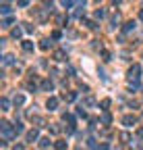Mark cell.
<instances>
[{
    "label": "cell",
    "mask_w": 143,
    "mask_h": 150,
    "mask_svg": "<svg viewBox=\"0 0 143 150\" xmlns=\"http://www.w3.org/2000/svg\"><path fill=\"white\" fill-rule=\"evenodd\" d=\"M0 129H2V134H4L6 140L15 136V129H11V123H8V121H2V123H0Z\"/></svg>",
    "instance_id": "cell-1"
},
{
    "label": "cell",
    "mask_w": 143,
    "mask_h": 150,
    "mask_svg": "<svg viewBox=\"0 0 143 150\" xmlns=\"http://www.w3.org/2000/svg\"><path fill=\"white\" fill-rule=\"evenodd\" d=\"M139 73H141V67H139V65H133V67L129 69V79H131V81H133V79L137 81V79H139Z\"/></svg>",
    "instance_id": "cell-2"
},
{
    "label": "cell",
    "mask_w": 143,
    "mask_h": 150,
    "mask_svg": "<svg viewBox=\"0 0 143 150\" xmlns=\"http://www.w3.org/2000/svg\"><path fill=\"white\" fill-rule=\"evenodd\" d=\"M42 90L44 92H52V90H54V83H52L50 79H44V81H42Z\"/></svg>",
    "instance_id": "cell-3"
},
{
    "label": "cell",
    "mask_w": 143,
    "mask_h": 150,
    "mask_svg": "<svg viewBox=\"0 0 143 150\" xmlns=\"http://www.w3.org/2000/svg\"><path fill=\"white\" fill-rule=\"evenodd\" d=\"M48 109L50 111H56V107H58V98H54V96H52V98H48Z\"/></svg>",
    "instance_id": "cell-4"
},
{
    "label": "cell",
    "mask_w": 143,
    "mask_h": 150,
    "mask_svg": "<svg viewBox=\"0 0 143 150\" xmlns=\"http://www.w3.org/2000/svg\"><path fill=\"white\" fill-rule=\"evenodd\" d=\"M135 121H137V119L133 117V115H127V117H122V123H124V125H129V127H131V125H135Z\"/></svg>",
    "instance_id": "cell-5"
},
{
    "label": "cell",
    "mask_w": 143,
    "mask_h": 150,
    "mask_svg": "<svg viewBox=\"0 0 143 150\" xmlns=\"http://www.w3.org/2000/svg\"><path fill=\"white\" fill-rule=\"evenodd\" d=\"M102 123H104V125H110V123H112V115L110 113H102Z\"/></svg>",
    "instance_id": "cell-6"
},
{
    "label": "cell",
    "mask_w": 143,
    "mask_h": 150,
    "mask_svg": "<svg viewBox=\"0 0 143 150\" xmlns=\"http://www.w3.org/2000/svg\"><path fill=\"white\" fill-rule=\"evenodd\" d=\"M75 98H77V94H75V92H68V94L64 92V94H62V100H66V102H73Z\"/></svg>",
    "instance_id": "cell-7"
},
{
    "label": "cell",
    "mask_w": 143,
    "mask_h": 150,
    "mask_svg": "<svg viewBox=\"0 0 143 150\" xmlns=\"http://www.w3.org/2000/svg\"><path fill=\"white\" fill-rule=\"evenodd\" d=\"M38 129H31V131H27V142H33V140H38Z\"/></svg>",
    "instance_id": "cell-8"
},
{
    "label": "cell",
    "mask_w": 143,
    "mask_h": 150,
    "mask_svg": "<svg viewBox=\"0 0 143 150\" xmlns=\"http://www.w3.org/2000/svg\"><path fill=\"white\" fill-rule=\"evenodd\" d=\"M54 58H56V60H66V52H64V50H56V52H54Z\"/></svg>",
    "instance_id": "cell-9"
},
{
    "label": "cell",
    "mask_w": 143,
    "mask_h": 150,
    "mask_svg": "<svg viewBox=\"0 0 143 150\" xmlns=\"http://www.w3.org/2000/svg\"><path fill=\"white\" fill-rule=\"evenodd\" d=\"M11 11H13V8H11V4H0V13H2V15H11Z\"/></svg>",
    "instance_id": "cell-10"
},
{
    "label": "cell",
    "mask_w": 143,
    "mask_h": 150,
    "mask_svg": "<svg viewBox=\"0 0 143 150\" xmlns=\"http://www.w3.org/2000/svg\"><path fill=\"white\" fill-rule=\"evenodd\" d=\"M13 102H15V107H21V104L25 102V96H21V94H17V96H15V100H13Z\"/></svg>",
    "instance_id": "cell-11"
},
{
    "label": "cell",
    "mask_w": 143,
    "mask_h": 150,
    "mask_svg": "<svg viewBox=\"0 0 143 150\" xmlns=\"http://www.w3.org/2000/svg\"><path fill=\"white\" fill-rule=\"evenodd\" d=\"M2 63H4V65H13V63H15V56H13V54H4Z\"/></svg>",
    "instance_id": "cell-12"
},
{
    "label": "cell",
    "mask_w": 143,
    "mask_h": 150,
    "mask_svg": "<svg viewBox=\"0 0 143 150\" xmlns=\"http://www.w3.org/2000/svg\"><path fill=\"white\" fill-rule=\"evenodd\" d=\"M122 29L127 31V33H129V31H133V29H135V21H129V23H124V27H122Z\"/></svg>",
    "instance_id": "cell-13"
},
{
    "label": "cell",
    "mask_w": 143,
    "mask_h": 150,
    "mask_svg": "<svg viewBox=\"0 0 143 150\" xmlns=\"http://www.w3.org/2000/svg\"><path fill=\"white\" fill-rule=\"evenodd\" d=\"M21 33H23V29H21V27H15V29H13V33H11V36H13L15 40H19V38H21Z\"/></svg>",
    "instance_id": "cell-14"
},
{
    "label": "cell",
    "mask_w": 143,
    "mask_h": 150,
    "mask_svg": "<svg viewBox=\"0 0 143 150\" xmlns=\"http://www.w3.org/2000/svg\"><path fill=\"white\" fill-rule=\"evenodd\" d=\"M23 50L25 52H31L33 50V42H23Z\"/></svg>",
    "instance_id": "cell-15"
},
{
    "label": "cell",
    "mask_w": 143,
    "mask_h": 150,
    "mask_svg": "<svg viewBox=\"0 0 143 150\" xmlns=\"http://www.w3.org/2000/svg\"><path fill=\"white\" fill-rule=\"evenodd\" d=\"M40 146H42V148H48V146H50V138H42V140H40Z\"/></svg>",
    "instance_id": "cell-16"
},
{
    "label": "cell",
    "mask_w": 143,
    "mask_h": 150,
    "mask_svg": "<svg viewBox=\"0 0 143 150\" xmlns=\"http://www.w3.org/2000/svg\"><path fill=\"white\" fill-rule=\"evenodd\" d=\"M11 25H13V17H6L2 21V27H11Z\"/></svg>",
    "instance_id": "cell-17"
},
{
    "label": "cell",
    "mask_w": 143,
    "mask_h": 150,
    "mask_svg": "<svg viewBox=\"0 0 143 150\" xmlns=\"http://www.w3.org/2000/svg\"><path fill=\"white\" fill-rule=\"evenodd\" d=\"M13 129H15V136H19L21 131H23V125H21V123H15V127H13Z\"/></svg>",
    "instance_id": "cell-18"
},
{
    "label": "cell",
    "mask_w": 143,
    "mask_h": 150,
    "mask_svg": "<svg viewBox=\"0 0 143 150\" xmlns=\"http://www.w3.org/2000/svg\"><path fill=\"white\" fill-rule=\"evenodd\" d=\"M83 8H85V2H79V8H77V13H75V15H77V17H81V15H83Z\"/></svg>",
    "instance_id": "cell-19"
},
{
    "label": "cell",
    "mask_w": 143,
    "mask_h": 150,
    "mask_svg": "<svg viewBox=\"0 0 143 150\" xmlns=\"http://www.w3.org/2000/svg\"><path fill=\"white\" fill-rule=\"evenodd\" d=\"M0 104H2V111H8V107H11V102H8L6 98H2V100H0Z\"/></svg>",
    "instance_id": "cell-20"
},
{
    "label": "cell",
    "mask_w": 143,
    "mask_h": 150,
    "mask_svg": "<svg viewBox=\"0 0 143 150\" xmlns=\"http://www.w3.org/2000/svg\"><path fill=\"white\" fill-rule=\"evenodd\" d=\"M54 148H56V150H64V148H66V142H56Z\"/></svg>",
    "instance_id": "cell-21"
},
{
    "label": "cell",
    "mask_w": 143,
    "mask_h": 150,
    "mask_svg": "<svg viewBox=\"0 0 143 150\" xmlns=\"http://www.w3.org/2000/svg\"><path fill=\"white\" fill-rule=\"evenodd\" d=\"M40 48H42V50H48V48H50V42H48V40H42Z\"/></svg>",
    "instance_id": "cell-22"
},
{
    "label": "cell",
    "mask_w": 143,
    "mask_h": 150,
    "mask_svg": "<svg viewBox=\"0 0 143 150\" xmlns=\"http://www.w3.org/2000/svg\"><path fill=\"white\" fill-rule=\"evenodd\" d=\"M100 107H102V109H108V107H110V98H104V100L100 102Z\"/></svg>",
    "instance_id": "cell-23"
},
{
    "label": "cell",
    "mask_w": 143,
    "mask_h": 150,
    "mask_svg": "<svg viewBox=\"0 0 143 150\" xmlns=\"http://www.w3.org/2000/svg\"><path fill=\"white\" fill-rule=\"evenodd\" d=\"M64 121H68L70 125H73V123H75V117H73V115H64Z\"/></svg>",
    "instance_id": "cell-24"
},
{
    "label": "cell",
    "mask_w": 143,
    "mask_h": 150,
    "mask_svg": "<svg viewBox=\"0 0 143 150\" xmlns=\"http://www.w3.org/2000/svg\"><path fill=\"white\" fill-rule=\"evenodd\" d=\"M75 2H73V0H64V2H62V6H64V8H70V6H73Z\"/></svg>",
    "instance_id": "cell-25"
},
{
    "label": "cell",
    "mask_w": 143,
    "mask_h": 150,
    "mask_svg": "<svg viewBox=\"0 0 143 150\" xmlns=\"http://www.w3.org/2000/svg\"><path fill=\"white\" fill-rule=\"evenodd\" d=\"M104 15H106V11H102V8H100V11H95V19H102Z\"/></svg>",
    "instance_id": "cell-26"
},
{
    "label": "cell",
    "mask_w": 143,
    "mask_h": 150,
    "mask_svg": "<svg viewBox=\"0 0 143 150\" xmlns=\"http://www.w3.org/2000/svg\"><path fill=\"white\" fill-rule=\"evenodd\" d=\"M85 25H87V27H89V29H95V27H97V25H95L93 21H85Z\"/></svg>",
    "instance_id": "cell-27"
},
{
    "label": "cell",
    "mask_w": 143,
    "mask_h": 150,
    "mask_svg": "<svg viewBox=\"0 0 143 150\" xmlns=\"http://www.w3.org/2000/svg\"><path fill=\"white\" fill-rule=\"evenodd\" d=\"M102 58H104V60H110V52L104 50V52H102Z\"/></svg>",
    "instance_id": "cell-28"
},
{
    "label": "cell",
    "mask_w": 143,
    "mask_h": 150,
    "mask_svg": "<svg viewBox=\"0 0 143 150\" xmlns=\"http://www.w3.org/2000/svg\"><path fill=\"white\" fill-rule=\"evenodd\" d=\"M13 150H25V146H23V144H15Z\"/></svg>",
    "instance_id": "cell-29"
},
{
    "label": "cell",
    "mask_w": 143,
    "mask_h": 150,
    "mask_svg": "<svg viewBox=\"0 0 143 150\" xmlns=\"http://www.w3.org/2000/svg\"><path fill=\"white\" fill-rule=\"evenodd\" d=\"M17 4H19V6H29V2H27V0H19Z\"/></svg>",
    "instance_id": "cell-30"
},
{
    "label": "cell",
    "mask_w": 143,
    "mask_h": 150,
    "mask_svg": "<svg viewBox=\"0 0 143 150\" xmlns=\"http://www.w3.org/2000/svg\"><path fill=\"white\" fill-rule=\"evenodd\" d=\"M64 21H66V17H56V23H60V25H62Z\"/></svg>",
    "instance_id": "cell-31"
},
{
    "label": "cell",
    "mask_w": 143,
    "mask_h": 150,
    "mask_svg": "<svg viewBox=\"0 0 143 150\" xmlns=\"http://www.w3.org/2000/svg\"><path fill=\"white\" fill-rule=\"evenodd\" d=\"M50 131H52V134H58V131H60V127H56V125H52V127H50Z\"/></svg>",
    "instance_id": "cell-32"
},
{
    "label": "cell",
    "mask_w": 143,
    "mask_h": 150,
    "mask_svg": "<svg viewBox=\"0 0 143 150\" xmlns=\"http://www.w3.org/2000/svg\"><path fill=\"white\" fill-rule=\"evenodd\" d=\"M120 140L122 142H129V134H120Z\"/></svg>",
    "instance_id": "cell-33"
},
{
    "label": "cell",
    "mask_w": 143,
    "mask_h": 150,
    "mask_svg": "<svg viewBox=\"0 0 143 150\" xmlns=\"http://www.w3.org/2000/svg\"><path fill=\"white\" fill-rule=\"evenodd\" d=\"M97 150H110V146H108V144H102L100 148H97Z\"/></svg>",
    "instance_id": "cell-34"
},
{
    "label": "cell",
    "mask_w": 143,
    "mask_h": 150,
    "mask_svg": "<svg viewBox=\"0 0 143 150\" xmlns=\"http://www.w3.org/2000/svg\"><path fill=\"white\" fill-rule=\"evenodd\" d=\"M137 136H139V138H143V127H139V129H137Z\"/></svg>",
    "instance_id": "cell-35"
},
{
    "label": "cell",
    "mask_w": 143,
    "mask_h": 150,
    "mask_svg": "<svg viewBox=\"0 0 143 150\" xmlns=\"http://www.w3.org/2000/svg\"><path fill=\"white\" fill-rule=\"evenodd\" d=\"M139 19H141V21H143V11H141V13H139Z\"/></svg>",
    "instance_id": "cell-36"
}]
</instances>
